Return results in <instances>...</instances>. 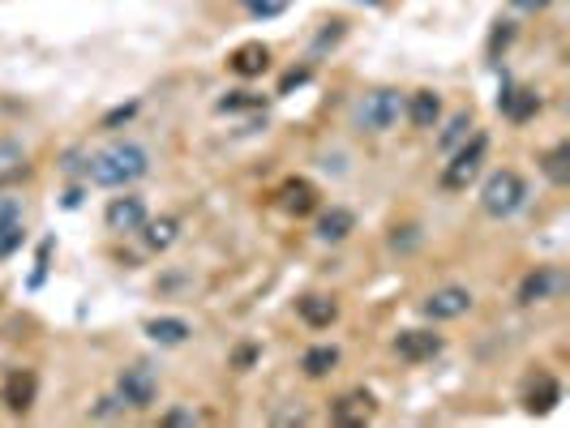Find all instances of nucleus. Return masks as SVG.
Here are the masks:
<instances>
[{
  "mask_svg": "<svg viewBox=\"0 0 570 428\" xmlns=\"http://www.w3.org/2000/svg\"><path fill=\"white\" fill-rule=\"evenodd\" d=\"M146 172H150V155L138 142H112L108 150L90 155V163H86L90 185H99V189H129V185H138Z\"/></svg>",
  "mask_w": 570,
  "mask_h": 428,
  "instance_id": "obj_1",
  "label": "nucleus"
},
{
  "mask_svg": "<svg viewBox=\"0 0 570 428\" xmlns=\"http://www.w3.org/2000/svg\"><path fill=\"white\" fill-rule=\"evenodd\" d=\"M523 202H528V180L519 172H510V167L493 172L485 185H480V210H485L489 219H510Z\"/></svg>",
  "mask_w": 570,
  "mask_h": 428,
  "instance_id": "obj_2",
  "label": "nucleus"
},
{
  "mask_svg": "<svg viewBox=\"0 0 570 428\" xmlns=\"http://www.w3.org/2000/svg\"><path fill=\"white\" fill-rule=\"evenodd\" d=\"M485 150H489V137H485V133L463 137V142H459L455 150H450V163L442 167V189H450V193L468 189L472 180L480 176V163H485Z\"/></svg>",
  "mask_w": 570,
  "mask_h": 428,
  "instance_id": "obj_3",
  "label": "nucleus"
},
{
  "mask_svg": "<svg viewBox=\"0 0 570 428\" xmlns=\"http://www.w3.org/2000/svg\"><path fill=\"white\" fill-rule=\"evenodd\" d=\"M399 116H403V95L390 86L369 90V95L356 103V125L365 133H390L399 125Z\"/></svg>",
  "mask_w": 570,
  "mask_h": 428,
  "instance_id": "obj_4",
  "label": "nucleus"
},
{
  "mask_svg": "<svg viewBox=\"0 0 570 428\" xmlns=\"http://www.w3.org/2000/svg\"><path fill=\"white\" fill-rule=\"evenodd\" d=\"M155 399H159L155 369H146V364H129V369H120V377H116V403L120 407L146 411V407H155Z\"/></svg>",
  "mask_w": 570,
  "mask_h": 428,
  "instance_id": "obj_5",
  "label": "nucleus"
},
{
  "mask_svg": "<svg viewBox=\"0 0 570 428\" xmlns=\"http://www.w3.org/2000/svg\"><path fill=\"white\" fill-rule=\"evenodd\" d=\"M425 309V317H433V321H459L463 313H472V292L468 287H438V292H429V300L420 304Z\"/></svg>",
  "mask_w": 570,
  "mask_h": 428,
  "instance_id": "obj_6",
  "label": "nucleus"
},
{
  "mask_svg": "<svg viewBox=\"0 0 570 428\" xmlns=\"http://www.w3.org/2000/svg\"><path fill=\"white\" fill-rule=\"evenodd\" d=\"M373 411H378V403H373L369 390H348L343 399L330 403V420L343 424V428H360L373 420Z\"/></svg>",
  "mask_w": 570,
  "mask_h": 428,
  "instance_id": "obj_7",
  "label": "nucleus"
},
{
  "mask_svg": "<svg viewBox=\"0 0 570 428\" xmlns=\"http://www.w3.org/2000/svg\"><path fill=\"white\" fill-rule=\"evenodd\" d=\"M442 347H446L442 334H433V330H403L395 339V356L408 364H425L433 356H442Z\"/></svg>",
  "mask_w": 570,
  "mask_h": 428,
  "instance_id": "obj_8",
  "label": "nucleus"
},
{
  "mask_svg": "<svg viewBox=\"0 0 570 428\" xmlns=\"http://www.w3.org/2000/svg\"><path fill=\"white\" fill-rule=\"evenodd\" d=\"M35 390H39V381L30 369H13L5 377V386H0V403H5L13 416H26L30 407H35Z\"/></svg>",
  "mask_w": 570,
  "mask_h": 428,
  "instance_id": "obj_9",
  "label": "nucleus"
},
{
  "mask_svg": "<svg viewBox=\"0 0 570 428\" xmlns=\"http://www.w3.org/2000/svg\"><path fill=\"white\" fill-rule=\"evenodd\" d=\"M103 219H108L112 232H142V223H146V202L142 197H112L108 210H103Z\"/></svg>",
  "mask_w": 570,
  "mask_h": 428,
  "instance_id": "obj_10",
  "label": "nucleus"
},
{
  "mask_svg": "<svg viewBox=\"0 0 570 428\" xmlns=\"http://www.w3.org/2000/svg\"><path fill=\"white\" fill-rule=\"evenodd\" d=\"M498 112L506 120H515V125H528V120L540 112V95H536V90H528V86H502Z\"/></svg>",
  "mask_w": 570,
  "mask_h": 428,
  "instance_id": "obj_11",
  "label": "nucleus"
},
{
  "mask_svg": "<svg viewBox=\"0 0 570 428\" xmlns=\"http://www.w3.org/2000/svg\"><path fill=\"white\" fill-rule=\"evenodd\" d=\"M403 116H408L416 129H438V120H442V95H438V90H412V95L403 99Z\"/></svg>",
  "mask_w": 570,
  "mask_h": 428,
  "instance_id": "obj_12",
  "label": "nucleus"
},
{
  "mask_svg": "<svg viewBox=\"0 0 570 428\" xmlns=\"http://www.w3.org/2000/svg\"><path fill=\"white\" fill-rule=\"evenodd\" d=\"M279 206L288 214H296V219H305V214L318 210V189H313L305 176L283 180V185H279Z\"/></svg>",
  "mask_w": 570,
  "mask_h": 428,
  "instance_id": "obj_13",
  "label": "nucleus"
},
{
  "mask_svg": "<svg viewBox=\"0 0 570 428\" xmlns=\"http://www.w3.org/2000/svg\"><path fill=\"white\" fill-rule=\"evenodd\" d=\"M228 69L236 78H262L270 69V48L266 43H240V48L228 56Z\"/></svg>",
  "mask_w": 570,
  "mask_h": 428,
  "instance_id": "obj_14",
  "label": "nucleus"
},
{
  "mask_svg": "<svg viewBox=\"0 0 570 428\" xmlns=\"http://www.w3.org/2000/svg\"><path fill=\"white\" fill-rule=\"evenodd\" d=\"M553 292H562V274H553L549 266H536L532 274H523V283H519V304H540V300H549Z\"/></svg>",
  "mask_w": 570,
  "mask_h": 428,
  "instance_id": "obj_15",
  "label": "nucleus"
},
{
  "mask_svg": "<svg viewBox=\"0 0 570 428\" xmlns=\"http://www.w3.org/2000/svg\"><path fill=\"white\" fill-rule=\"evenodd\" d=\"M296 313H300V321H305L309 330H330L335 326V317H339V304L330 300V296H300L296 300Z\"/></svg>",
  "mask_w": 570,
  "mask_h": 428,
  "instance_id": "obj_16",
  "label": "nucleus"
},
{
  "mask_svg": "<svg viewBox=\"0 0 570 428\" xmlns=\"http://www.w3.org/2000/svg\"><path fill=\"white\" fill-rule=\"evenodd\" d=\"M558 403H562V386L549 373H540L532 386H528V394H523V407H528L532 416H545V411H553Z\"/></svg>",
  "mask_w": 570,
  "mask_h": 428,
  "instance_id": "obj_17",
  "label": "nucleus"
},
{
  "mask_svg": "<svg viewBox=\"0 0 570 428\" xmlns=\"http://www.w3.org/2000/svg\"><path fill=\"white\" fill-rule=\"evenodd\" d=\"M146 334L159 347H180V343H189L193 326H189L185 317H155V321H146Z\"/></svg>",
  "mask_w": 570,
  "mask_h": 428,
  "instance_id": "obj_18",
  "label": "nucleus"
},
{
  "mask_svg": "<svg viewBox=\"0 0 570 428\" xmlns=\"http://www.w3.org/2000/svg\"><path fill=\"white\" fill-rule=\"evenodd\" d=\"M352 232H356V214H352V210H343V206H330L322 219H318V240L339 244V240H348Z\"/></svg>",
  "mask_w": 570,
  "mask_h": 428,
  "instance_id": "obj_19",
  "label": "nucleus"
},
{
  "mask_svg": "<svg viewBox=\"0 0 570 428\" xmlns=\"http://www.w3.org/2000/svg\"><path fill=\"white\" fill-rule=\"evenodd\" d=\"M176 232H180V223L168 219V214H163V219H146V223H142V240H146V249H155V253L172 249Z\"/></svg>",
  "mask_w": 570,
  "mask_h": 428,
  "instance_id": "obj_20",
  "label": "nucleus"
},
{
  "mask_svg": "<svg viewBox=\"0 0 570 428\" xmlns=\"http://www.w3.org/2000/svg\"><path fill=\"white\" fill-rule=\"evenodd\" d=\"M335 364H339V347H330V343H318L300 356V369H305V377H313V381L326 377Z\"/></svg>",
  "mask_w": 570,
  "mask_h": 428,
  "instance_id": "obj_21",
  "label": "nucleus"
},
{
  "mask_svg": "<svg viewBox=\"0 0 570 428\" xmlns=\"http://www.w3.org/2000/svg\"><path fill=\"white\" fill-rule=\"evenodd\" d=\"M540 172H545L553 185H570V142H558L553 150L540 155Z\"/></svg>",
  "mask_w": 570,
  "mask_h": 428,
  "instance_id": "obj_22",
  "label": "nucleus"
},
{
  "mask_svg": "<svg viewBox=\"0 0 570 428\" xmlns=\"http://www.w3.org/2000/svg\"><path fill=\"white\" fill-rule=\"evenodd\" d=\"M468 133H472V116H468V112H455V116L446 120V129H442V137H438V146H442V150H455Z\"/></svg>",
  "mask_w": 570,
  "mask_h": 428,
  "instance_id": "obj_23",
  "label": "nucleus"
},
{
  "mask_svg": "<svg viewBox=\"0 0 570 428\" xmlns=\"http://www.w3.org/2000/svg\"><path fill=\"white\" fill-rule=\"evenodd\" d=\"M262 103H266V99L253 95V90H232V95L219 99L215 107H219V112H249V107H262Z\"/></svg>",
  "mask_w": 570,
  "mask_h": 428,
  "instance_id": "obj_24",
  "label": "nucleus"
},
{
  "mask_svg": "<svg viewBox=\"0 0 570 428\" xmlns=\"http://www.w3.org/2000/svg\"><path fill=\"white\" fill-rule=\"evenodd\" d=\"M292 5V0H249V13H253V18H279V13L283 9H288Z\"/></svg>",
  "mask_w": 570,
  "mask_h": 428,
  "instance_id": "obj_25",
  "label": "nucleus"
},
{
  "mask_svg": "<svg viewBox=\"0 0 570 428\" xmlns=\"http://www.w3.org/2000/svg\"><path fill=\"white\" fill-rule=\"evenodd\" d=\"M22 223H13V227H0V262H5L9 253H18V244H22Z\"/></svg>",
  "mask_w": 570,
  "mask_h": 428,
  "instance_id": "obj_26",
  "label": "nucleus"
},
{
  "mask_svg": "<svg viewBox=\"0 0 570 428\" xmlns=\"http://www.w3.org/2000/svg\"><path fill=\"white\" fill-rule=\"evenodd\" d=\"M22 223V202L18 197H0V227H13Z\"/></svg>",
  "mask_w": 570,
  "mask_h": 428,
  "instance_id": "obj_27",
  "label": "nucleus"
},
{
  "mask_svg": "<svg viewBox=\"0 0 570 428\" xmlns=\"http://www.w3.org/2000/svg\"><path fill=\"white\" fill-rule=\"evenodd\" d=\"M133 112H138V103H125V107H112L108 116H103V129H116L125 125V120H133Z\"/></svg>",
  "mask_w": 570,
  "mask_h": 428,
  "instance_id": "obj_28",
  "label": "nucleus"
},
{
  "mask_svg": "<svg viewBox=\"0 0 570 428\" xmlns=\"http://www.w3.org/2000/svg\"><path fill=\"white\" fill-rule=\"evenodd\" d=\"M202 416H198V411H168V416H163V424H168V428H180V424H198Z\"/></svg>",
  "mask_w": 570,
  "mask_h": 428,
  "instance_id": "obj_29",
  "label": "nucleus"
},
{
  "mask_svg": "<svg viewBox=\"0 0 570 428\" xmlns=\"http://www.w3.org/2000/svg\"><path fill=\"white\" fill-rule=\"evenodd\" d=\"M403 232H408V236H399V232L390 236V249H412V244L420 240V232H416V227H403Z\"/></svg>",
  "mask_w": 570,
  "mask_h": 428,
  "instance_id": "obj_30",
  "label": "nucleus"
},
{
  "mask_svg": "<svg viewBox=\"0 0 570 428\" xmlns=\"http://www.w3.org/2000/svg\"><path fill=\"white\" fill-rule=\"evenodd\" d=\"M253 360H258V347H236V356H232L236 369H249Z\"/></svg>",
  "mask_w": 570,
  "mask_h": 428,
  "instance_id": "obj_31",
  "label": "nucleus"
},
{
  "mask_svg": "<svg viewBox=\"0 0 570 428\" xmlns=\"http://www.w3.org/2000/svg\"><path fill=\"white\" fill-rule=\"evenodd\" d=\"M300 82H309V69H292L288 78H283V86H279V95H288L292 86H300Z\"/></svg>",
  "mask_w": 570,
  "mask_h": 428,
  "instance_id": "obj_32",
  "label": "nucleus"
},
{
  "mask_svg": "<svg viewBox=\"0 0 570 428\" xmlns=\"http://www.w3.org/2000/svg\"><path fill=\"white\" fill-rule=\"evenodd\" d=\"M549 0H515V9H523V13H536V9H545Z\"/></svg>",
  "mask_w": 570,
  "mask_h": 428,
  "instance_id": "obj_33",
  "label": "nucleus"
},
{
  "mask_svg": "<svg viewBox=\"0 0 570 428\" xmlns=\"http://www.w3.org/2000/svg\"><path fill=\"white\" fill-rule=\"evenodd\" d=\"M365 5H382V0H365Z\"/></svg>",
  "mask_w": 570,
  "mask_h": 428,
  "instance_id": "obj_34",
  "label": "nucleus"
},
{
  "mask_svg": "<svg viewBox=\"0 0 570 428\" xmlns=\"http://www.w3.org/2000/svg\"><path fill=\"white\" fill-rule=\"evenodd\" d=\"M240 5H249V0H240Z\"/></svg>",
  "mask_w": 570,
  "mask_h": 428,
  "instance_id": "obj_35",
  "label": "nucleus"
}]
</instances>
